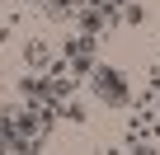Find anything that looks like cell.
Segmentation results:
<instances>
[{
	"label": "cell",
	"mask_w": 160,
	"mask_h": 155,
	"mask_svg": "<svg viewBox=\"0 0 160 155\" xmlns=\"http://www.w3.org/2000/svg\"><path fill=\"white\" fill-rule=\"evenodd\" d=\"M90 94L104 104V108H127L132 104V75L122 70V66H94L90 70Z\"/></svg>",
	"instance_id": "1"
},
{
	"label": "cell",
	"mask_w": 160,
	"mask_h": 155,
	"mask_svg": "<svg viewBox=\"0 0 160 155\" xmlns=\"http://www.w3.org/2000/svg\"><path fill=\"white\" fill-rule=\"evenodd\" d=\"M57 127V104H19V132L28 136V146L38 150Z\"/></svg>",
	"instance_id": "2"
},
{
	"label": "cell",
	"mask_w": 160,
	"mask_h": 155,
	"mask_svg": "<svg viewBox=\"0 0 160 155\" xmlns=\"http://www.w3.org/2000/svg\"><path fill=\"white\" fill-rule=\"evenodd\" d=\"M118 0H80V14H75V24H80V33H90V38H104L113 24H118Z\"/></svg>",
	"instance_id": "3"
},
{
	"label": "cell",
	"mask_w": 160,
	"mask_h": 155,
	"mask_svg": "<svg viewBox=\"0 0 160 155\" xmlns=\"http://www.w3.org/2000/svg\"><path fill=\"white\" fill-rule=\"evenodd\" d=\"M0 150H33L28 136L19 132V104L0 99Z\"/></svg>",
	"instance_id": "4"
},
{
	"label": "cell",
	"mask_w": 160,
	"mask_h": 155,
	"mask_svg": "<svg viewBox=\"0 0 160 155\" xmlns=\"http://www.w3.org/2000/svg\"><path fill=\"white\" fill-rule=\"evenodd\" d=\"M19 99H24V104H57L52 75H47V70H28V75H19Z\"/></svg>",
	"instance_id": "5"
},
{
	"label": "cell",
	"mask_w": 160,
	"mask_h": 155,
	"mask_svg": "<svg viewBox=\"0 0 160 155\" xmlns=\"http://www.w3.org/2000/svg\"><path fill=\"white\" fill-rule=\"evenodd\" d=\"M52 61L57 56H52V42L47 38H28L24 42V66L28 70H52Z\"/></svg>",
	"instance_id": "6"
},
{
	"label": "cell",
	"mask_w": 160,
	"mask_h": 155,
	"mask_svg": "<svg viewBox=\"0 0 160 155\" xmlns=\"http://www.w3.org/2000/svg\"><path fill=\"white\" fill-rule=\"evenodd\" d=\"M38 14H42L47 24H71V19L80 14V0H42Z\"/></svg>",
	"instance_id": "7"
},
{
	"label": "cell",
	"mask_w": 160,
	"mask_h": 155,
	"mask_svg": "<svg viewBox=\"0 0 160 155\" xmlns=\"http://www.w3.org/2000/svg\"><path fill=\"white\" fill-rule=\"evenodd\" d=\"M57 113L66 122H80V127H85V104H80V99H57Z\"/></svg>",
	"instance_id": "8"
},
{
	"label": "cell",
	"mask_w": 160,
	"mask_h": 155,
	"mask_svg": "<svg viewBox=\"0 0 160 155\" xmlns=\"http://www.w3.org/2000/svg\"><path fill=\"white\" fill-rule=\"evenodd\" d=\"M118 19H122V24H127V28H137V24H146V10H141V5H137V0H127V5H122V10H118Z\"/></svg>",
	"instance_id": "9"
},
{
	"label": "cell",
	"mask_w": 160,
	"mask_h": 155,
	"mask_svg": "<svg viewBox=\"0 0 160 155\" xmlns=\"http://www.w3.org/2000/svg\"><path fill=\"white\" fill-rule=\"evenodd\" d=\"M10 10H14V0H0V14H10Z\"/></svg>",
	"instance_id": "10"
},
{
	"label": "cell",
	"mask_w": 160,
	"mask_h": 155,
	"mask_svg": "<svg viewBox=\"0 0 160 155\" xmlns=\"http://www.w3.org/2000/svg\"><path fill=\"white\" fill-rule=\"evenodd\" d=\"M24 5H33V10H38V5H42V0H24Z\"/></svg>",
	"instance_id": "11"
},
{
	"label": "cell",
	"mask_w": 160,
	"mask_h": 155,
	"mask_svg": "<svg viewBox=\"0 0 160 155\" xmlns=\"http://www.w3.org/2000/svg\"><path fill=\"white\" fill-rule=\"evenodd\" d=\"M0 75H5V66H0Z\"/></svg>",
	"instance_id": "12"
}]
</instances>
